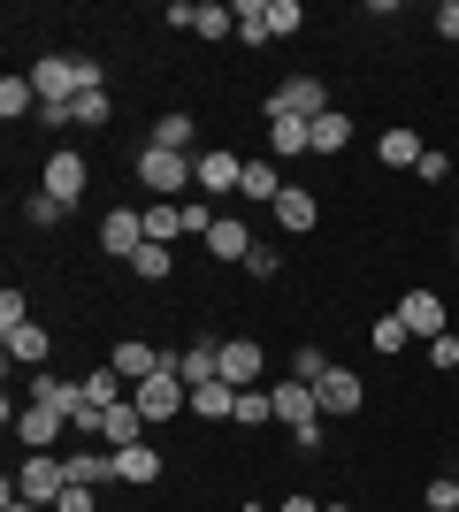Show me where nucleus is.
Listing matches in <instances>:
<instances>
[{"label":"nucleus","instance_id":"nucleus-1","mask_svg":"<svg viewBox=\"0 0 459 512\" xmlns=\"http://www.w3.org/2000/svg\"><path fill=\"white\" fill-rule=\"evenodd\" d=\"M199 176V161L192 153H169V146H138V184H146L153 199H176L184 184Z\"/></svg>","mask_w":459,"mask_h":512},{"label":"nucleus","instance_id":"nucleus-2","mask_svg":"<svg viewBox=\"0 0 459 512\" xmlns=\"http://www.w3.org/2000/svg\"><path fill=\"white\" fill-rule=\"evenodd\" d=\"M169 31H192V39H230L238 31V8L230 0H169Z\"/></svg>","mask_w":459,"mask_h":512},{"label":"nucleus","instance_id":"nucleus-3","mask_svg":"<svg viewBox=\"0 0 459 512\" xmlns=\"http://www.w3.org/2000/svg\"><path fill=\"white\" fill-rule=\"evenodd\" d=\"M62 490H69V459H62V451H31V459H23V474H16V497L54 512V497H62Z\"/></svg>","mask_w":459,"mask_h":512},{"label":"nucleus","instance_id":"nucleus-4","mask_svg":"<svg viewBox=\"0 0 459 512\" xmlns=\"http://www.w3.org/2000/svg\"><path fill=\"white\" fill-rule=\"evenodd\" d=\"M131 398H138V413H146V421H176V413H192V383L176 375V360L161 367V375H146Z\"/></svg>","mask_w":459,"mask_h":512},{"label":"nucleus","instance_id":"nucleus-5","mask_svg":"<svg viewBox=\"0 0 459 512\" xmlns=\"http://www.w3.org/2000/svg\"><path fill=\"white\" fill-rule=\"evenodd\" d=\"M85 184H92V169H85V153H77V146H54V153H46V169H39V192H46V199L77 207V199H85Z\"/></svg>","mask_w":459,"mask_h":512},{"label":"nucleus","instance_id":"nucleus-6","mask_svg":"<svg viewBox=\"0 0 459 512\" xmlns=\"http://www.w3.org/2000/svg\"><path fill=\"white\" fill-rule=\"evenodd\" d=\"M23 406H46V413H62V421H77V413H85V383H69V375H54V367H31Z\"/></svg>","mask_w":459,"mask_h":512},{"label":"nucleus","instance_id":"nucleus-7","mask_svg":"<svg viewBox=\"0 0 459 512\" xmlns=\"http://www.w3.org/2000/svg\"><path fill=\"white\" fill-rule=\"evenodd\" d=\"M31 92H39V107H69L77 100V54H46V62H31Z\"/></svg>","mask_w":459,"mask_h":512},{"label":"nucleus","instance_id":"nucleus-8","mask_svg":"<svg viewBox=\"0 0 459 512\" xmlns=\"http://www.w3.org/2000/svg\"><path fill=\"white\" fill-rule=\"evenodd\" d=\"M268 115H299V123H314V115H329V85H322V77H284V85L268 92Z\"/></svg>","mask_w":459,"mask_h":512},{"label":"nucleus","instance_id":"nucleus-9","mask_svg":"<svg viewBox=\"0 0 459 512\" xmlns=\"http://www.w3.org/2000/svg\"><path fill=\"white\" fill-rule=\"evenodd\" d=\"M146 245V207H108L100 214V253L108 260H131Z\"/></svg>","mask_w":459,"mask_h":512},{"label":"nucleus","instance_id":"nucleus-10","mask_svg":"<svg viewBox=\"0 0 459 512\" xmlns=\"http://www.w3.org/2000/svg\"><path fill=\"white\" fill-rule=\"evenodd\" d=\"M245 184V161L230 146H199V192L207 199H222V192H238Z\"/></svg>","mask_w":459,"mask_h":512},{"label":"nucleus","instance_id":"nucleus-11","mask_svg":"<svg viewBox=\"0 0 459 512\" xmlns=\"http://www.w3.org/2000/svg\"><path fill=\"white\" fill-rule=\"evenodd\" d=\"M314 398H322V413H337V421H345V413H360V406H368V383H360L352 367H329L322 383H314Z\"/></svg>","mask_w":459,"mask_h":512},{"label":"nucleus","instance_id":"nucleus-12","mask_svg":"<svg viewBox=\"0 0 459 512\" xmlns=\"http://www.w3.org/2000/svg\"><path fill=\"white\" fill-rule=\"evenodd\" d=\"M108 367H115V375H123V383H146V375H161V367H169V352H153V344L146 337H123V344H115V352H108Z\"/></svg>","mask_w":459,"mask_h":512},{"label":"nucleus","instance_id":"nucleus-13","mask_svg":"<svg viewBox=\"0 0 459 512\" xmlns=\"http://www.w3.org/2000/svg\"><path fill=\"white\" fill-rule=\"evenodd\" d=\"M391 314L406 321L414 337H429V344H437V337H452V329H444V299H437V291H406V299H398Z\"/></svg>","mask_w":459,"mask_h":512},{"label":"nucleus","instance_id":"nucleus-14","mask_svg":"<svg viewBox=\"0 0 459 512\" xmlns=\"http://www.w3.org/2000/svg\"><path fill=\"white\" fill-rule=\"evenodd\" d=\"M268 398H276V421H284L291 436H299L306 421H322V398H314V383H299V375H291V383H276Z\"/></svg>","mask_w":459,"mask_h":512},{"label":"nucleus","instance_id":"nucleus-15","mask_svg":"<svg viewBox=\"0 0 459 512\" xmlns=\"http://www.w3.org/2000/svg\"><path fill=\"white\" fill-rule=\"evenodd\" d=\"M222 383L261 390V344H253V337H222Z\"/></svg>","mask_w":459,"mask_h":512},{"label":"nucleus","instance_id":"nucleus-16","mask_svg":"<svg viewBox=\"0 0 459 512\" xmlns=\"http://www.w3.org/2000/svg\"><path fill=\"white\" fill-rule=\"evenodd\" d=\"M276 222H284L291 237H306V230H322V199L306 192V184H284V199H276Z\"/></svg>","mask_w":459,"mask_h":512},{"label":"nucleus","instance_id":"nucleus-17","mask_svg":"<svg viewBox=\"0 0 459 512\" xmlns=\"http://www.w3.org/2000/svg\"><path fill=\"white\" fill-rule=\"evenodd\" d=\"M146 413H138V398H123V406H108V421H100V444L123 451V444H146Z\"/></svg>","mask_w":459,"mask_h":512},{"label":"nucleus","instance_id":"nucleus-18","mask_svg":"<svg viewBox=\"0 0 459 512\" xmlns=\"http://www.w3.org/2000/svg\"><path fill=\"white\" fill-rule=\"evenodd\" d=\"M0 344H8V360H16V367H46V352H54V337H46L39 321H16V329H0Z\"/></svg>","mask_w":459,"mask_h":512},{"label":"nucleus","instance_id":"nucleus-19","mask_svg":"<svg viewBox=\"0 0 459 512\" xmlns=\"http://www.w3.org/2000/svg\"><path fill=\"white\" fill-rule=\"evenodd\" d=\"M176 375H184V383H222V344H207V337H199V344H184V352H176Z\"/></svg>","mask_w":459,"mask_h":512},{"label":"nucleus","instance_id":"nucleus-20","mask_svg":"<svg viewBox=\"0 0 459 512\" xmlns=\"http://www.w3.org/2000/svg\"><path fill=\"white\" fill-rule=\"evenodd\" d=\"M375 153H383V169H421V130H406V123H391L383 138H375Z\"/></svg>","mask_w":459,"mask_h":512},{"label":"nucleus","instance_id":"nucleus-21","mask_svg":"<svg viewBox=\"0 0 459 512\" xmlns=\"http://www.w3.org/2000/svg\"><path fill=\"white\" fill-rule=\"evenodd\" d=\"M115 482H131V490L161 482V451H153V444H123V451H115Z\"/></svg>","mask_w":459,"mask_h":512},{"label":"nucleus","instance_id":"nucleus-22","mask_svg":"<svg viewBox=\"0 0 459 512\" xmlns=\"http://www.w3.org/2000/svg\"><path fill=\"white\" fill-rule=\"evenodd\" d=\"M192 138H199V115H184V107H169V115L146 130V146H169V153H192ZM192 161H199V153H192Z\"/></svg>","mask_w":459,"mask_h":512},{"label":"nucleus","instance_id":"nucleus-23","mask_svg":"<svg viewBox=\"0 0 459 512\" xmlns=\"http://www.w3.org/2000/svg\"><path fill=\"white\" fill-rule=\"evenodd\" d=\"M62 413H46V406H23L16 413V436H23V444H31V451H54V444H62Z\"/></svg>","mask_w":459,"mask_h":512},{"label":"nucleus","instance_id":"nucleus-24","mask_svg":"<svg viewBox=\"0 0 459 512\" xmlns=\"http://www.w3.org/2000/svg\"><path fill=\"white\" fill-rule=\"evenodd\" d=\"M268 146L284 153V161H299V153H314V123H299V115H268Z\"/></svg>","mask_w":459,"mask_h":512},{"label":"nucleus","instance_id":"nucleus-25","mask_svg":"<svg viewBox=\"0 0 459 512\" xmlns=\"http://www.w3.org/2000/svg\"><path fill=\"white\" fill-rule=\"evenodd\" d=\"M207 253H215V260H238V268H245V253H253V230H245L238 214H222L215 230H207Z\"/></svg>","mask_w":459,"mask_h":512},{"label":"nucleus","instance_id":"nucleus-26","mask_svg":"<svg viewBox=\"0 0 459 512\" xmlns=\"http://www.w3.org/2000/svg\"><path fill=\"white\" fill-rule=\"evenodd\" d=\"M62 459H69V482H77V490L115 482V451H62Z\"/></svg>","mask_w":459,"mask_h":512},{"label":"nucleus","instance_id":"nucleus-27","mask_svg":"<svg viewBox=\"0 0 459 512\" xmlns=\"http://www.w3.org/2000/svg\"><path fill=\"white\" fill-rule=\"evenodd\" d=\"M253 207H276L284 199V176H276V161H245V184H238Z\"/></svg>","mask_w":459,"mask_h":512},{"label":"nucleus","instance_id":"nucleus-28","mask_svg":"<svg viewBox=\"0 0 459 512\" xmlns=\"http://www.w3.org/2000/svg\"><path fill=\"white\" fill-rule=\"evenodd\" d=\"M192 413H199V421H230V413H238V383H199Z\"/></svg>","mask_w":459,"mask_h":512},{"label":"nucleus","instance_id":"nucleus-29","mask_svg":"<svg viewBox=\"0 0 459 512\" xmlns=\"http://www.w3.org/2000/svg\"><path fill=\"white\" fill-rule=\"evenodd\" d=\"M69 123H77V130H108L115 100H108V92H77V100H69Z\"/></svg>","mask_w":459,"mask_h":512},{"label":"nucleus","instance_id":"nucleus-30","mask_svg":"<svg viewBox=\"0 0 459 512\" xmlns=\"http://www.w3.org/2000/svg\"><path fill=\"white\" fill-rule=\"evenodd\" d=\"M345 146H352V115H345V107L314 115V153H345Z\"/></svg>","mask_w":459,"mask_h":512},{"label":"nucleus","instance_id":"nucleus-31","mask_svg":"<svg viewBox=\"0 0 459 512\" xmlns=\"http://www.w3.org/2000/svg\"><path fill=\"white\" fill-rule=\"evenodd\" d=\"M0 115H8V123L39 115V92H31V77H0Z\"/></svg>","mask_w":459,"mask_h":512},{"label":"nucleus","instance_id":"nucleus-32","mask_svg":"<svg viewBox=\"0 0 459 512\" xmlns=\"http://www.w3.org/2000/svg\"><path fill=\"white\" fill-rule=\"evenodd\" d=\"M85 398H92L100 413H108V406H123V398H131V383H123L115 367H92V375H85Z\"/></svg>","mask_w":459,"mask_h":512},{"label":"nucleus","instance_id":"nucleus-33","mask_svg":"<svg viewBox=\"0 0 459 512\" xmlns=\"http://www.w3.org/2000/svg\"><path fill=\"white\" fill-rule=\"evenodd\" d=\"M230 421L238 428H268L276 421V398H268V390H238V413H230Z\"/></svg>","mask_w":459,"mask_h":512},{"label":"nucleus","instance_id":"nucleus-34","mask_svg":"<svg viewBox=\"0 0 459 512\" xmlns=\"http://www.w3.org/2000/svg\"><path fill=\"white\" fill-rule=\"evenodd\" d=\"M131 268H138V283H161V276L176 268V260H169V245H153V237H146V245L131 253Z\"/></svg>","mask_w":459,"mask_h":512},{"label":"nucleus","instance_id":"nucleus-35","mask_svg":"<svg viewBox=\"0 0 459 512\" xmlns=\"http://www.w3.org/2000/svg\"><path fill=\"white\" fill-rule=\"evenodd\" d=\"M238 39L245 46H268V0H238Z\"/></svg>","mask_w":459,"mask_h":512},{"label":"nucleus","instance_id":"nucleus-36","mask_svg":"<svg viewBox=\"0 0 459 512\" xmlns=\"http://www.w3.org/2000/svg\"><path fill=\"white\" fill-rule=\"evenodd\" d=\"M368 344H375V352H406V344H414V329H406L398 314H383V321L368 329Z\"/></svg>","mask_w":459,"mask_h":512},{"label":"nucleus","instance_id":"nucleus-37","mask_svg":"<svg viewBox=\"0 0 459 512\" xmlns=\"http://www.w3.org/2000/svg\"><path fill=\"white\" fill-rule=\"evenodd\" d=\"M146 237H153V245L184 237V207H146Z\"/></svg>","mask_w":459,"mask_h":512},{"label":"nucleus","instance_id":"nucleus-38","mask_svg":"<svg viewBox=\"0 0 459 512\" xmlns=\"http://www.w3.org/2000/svg\"><path fill=\"white\" fill-rule=\"evenodd\" d=\"M299 23H306V8H299V0H268V39H291Z\"/></svg>","mask_w":459,"mask_h":512},{"label":"nucleus","instance_id":"nucleus-39","mask_svg":"<svg viewBox=\"0 0 459 512\" xmlns=\"http://www.w3.org/2000/svg\"><path fill=\"white\" fill-rule=\"evenodd\" d=\"M421 505L429 512H459V474H437V482L421 490Z\"/></svg>","mask_w":459,"mask_h":512},{"label":"nucleus","instance_id":"nucleus-40","mask_svg":"<svg viewBox=\"0 0 459 512\" xmlns=\"http://www.w3.org/2000/svg\"><path fill=\"white\" fill-rule=\"evenodd\" d=\"M291 375H299V383H322V375H329L322 344H299V352H291Z\"/></svg>","mask_w":459,"mask_h":512},{"label":"nucleus","instance_id":"nucleus-41","mask_svg":"<svg viewBox=\"0 0 459 512\" xmlns=\"http://www.w3.org/2000/svg\"><path fill=\"white\" fill-rule=\"evenodd\" d=\"M23 214H31V230H54V222H62L69 207H62V199H46V192H39V199H31V207H23Z\"/></svg>","mask_w":459,"mask_h":512},{"label":"nucleus","instance_id":"nucleus-42","mask_svg":"<svg viewBox=\"0 0 459 512\" xmlns=\"http://www.w3.org/2000/svg\"><path fill=\"white\" fill-rule=\"evenodd\" d=\"M429 367H437V375H452V367H459V337H437V344H429Z\"/></svg>","mask_w":459,"mask_h":512},{"label":"nucleus","instance_id":"nucleus-43","mask_svg":"<svg viewBox=\"0 0 459 512\" xmlns=\"http://www.w3.org/2000/svg\"><path fill=\"white\" fill-rule=\"evenodd\" d=\"M54 512H100V497H92V490H77V482H69V490L54 497Z\"/></svg>","mask_w":459,"mask_h":512},{"label":"nucleus","instance_id":"nucleus-44","mask_svg":"<svg viewBox=\"0 0 459 512\" xmlns=\"http://www.w3.org/2000/svg\"><path fill=\"white\" fill-rule=\"evenodd\" d=\"M276 268H284V260L268 253V245H253V253H245V276H261V283H268V276H276Z\"/></svg>","mask_w":459,"mask_h":512},{"label":"nucleus","instance_id":"nucleus-45","mask_svg":"<svg viewBox=\"0 0 459 512\" xmlns=\"http://www.w3.org/2000/svg\"><path fill=\"white\" fill-rule=\"evenodd\" d=\"M77 85H85V92H108V69L92 62V54H77Z\"/></svg>","mask_w":459,"mask_h":512},{"label":"nucleus","instance_id":"nucleus-46","mask_svg":"<svg viewBox=\"0 0 459 512\" xmlns=\"http://www.w3.org/2000/svg\"><path fill=\"white\" fill-rule=\"evenodd\" d=\"M414 176H421V184H444V176H452V161H444V153L429 146V153H421V169H414Z\"/></svg>","mask_w":459,"mask_h":512},{"label":"nucleus","instance_id":"nucleus-47","mask_svg":"<svg viewBox=\"0 0 459 512\" xmlns=\"http://www.w3.org/2000/svg\"><path fill=\"white\" fill-rule=\"evenodd\" d=\"M16 321H31V314H23V291L8 283V291H0V329H16Z\"/></svg>","mask_w":459,"mask_h":512},{"label":"nucleus","instance_id":"nucleus-48","mask_svg":"<svg viewBox=\"0 0 459 512\" xmlns=\"http://www.w3.org/2000/svg\"><path fill=\"white\" fill-rule=\"evenodd\" d=\"M437 31H444V39H459V0H437Z\"/></svg>","mask_w":459,"mask_h":512},{"label":"nucleus","instance_id":"nucleus-49","mask_svg":"<svg viewBox=\"0 0 459 512\" xmlns=\"http://www.w3.org/2000/svg\"><path fill=\"white\" fill-rule=\"evenodd\" d=\"M0 512H46V505H23V497H16V482H8V490H0Z\"/></svg>","mask_w":459,"mask_h":512},{"label":"nucleus","instance_id":"nucleus-50","mask_svg":"<svg viewBox=\"0 0 459 512\" xmlns=\"http://www.w3.org/2000/svg\"><path fill=\"white\" fill-rule=\"evenodd\" d=\"M276 512H322V505H314V497H306V490H291V497H284V505H276Z\"/></svg>","mask_w":459,"mask_h":512},{"label":"nucleus","instance_id":"nucleus-51","mask_svg":"<svg viewBox=\"0 0 459 512\" xmlns=\"http://www.w3.org/2000/svg\"><path fill=\"white\" fill-rule=\"evenodd\" d=\"M322 512H352V505H322Z\"/></svg>","mask_w":459,"mask_h":512},{"label":"nucleus","instance_id":"nucleus-52","mask_svg":"<svg viewBox=\"0 0 459 512\" xmlns=\"http://www.w3.org/2000/svg\"><path fill=\"white\" fill-rule=\"evenodd\" d=\"M452 245H459V230H452Z\"/></svg>","mask_w":459,"mask_h":512},{"label":"nucleus","instance_id":"nucleus-53","mask_svg":"<svg viewBox=\"0 0 459 512\" xmlns=\"http://www.w3.org/2000/svg\"><path fill=\"white\" fill-rule=\"evenodd\" d=\"M452 337H459V329H452Z\"/></svg>","mask_w":459,"mask_h":512},{"label":"nucleus","instance_id":"nucleus-54","mask_svg":"<svg viewBox=\"0 0 459 512\" xmlns=\"http://www.w3.org/2000/svg\"><path fill=\"white\" fill-rule=\"evenodd\" d=\"M452 474H459V467H452Z\"/></svg>","mask_w":459,"mask_h":512}]
</instances>
